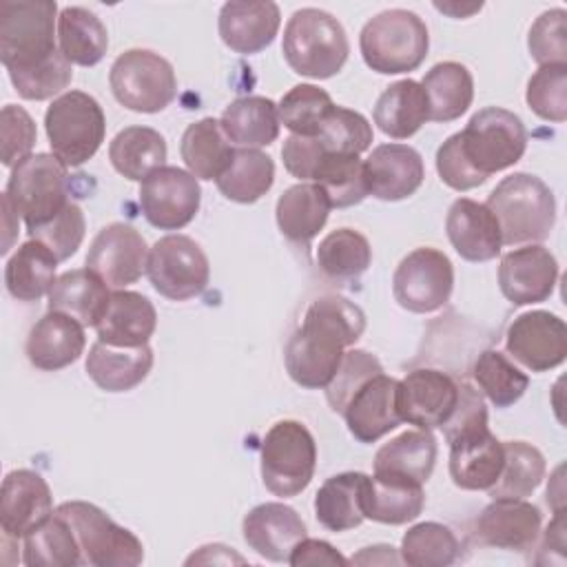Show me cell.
Returning <instances> with one entry per match:
<instances>
[{
  "instance_id": "obj_14",
  "label": "cell",
  "mask_w": 567,
  "mask_h": 567,
  "mask_svg": "<svg viewBox=\"0 0 567 567\" xmlns=\"http://www.w3.org/2000/svg\"><path fill=\"white\" fill-rule=\"evenodd\" d=\"M202 202V188L193 173L177 166L153 171L140 186V206L146 221L159 230L188 226Z\"/></svg>"
},
{
  "instance_id": "obj_49",
  "label": "cell",
  "mask_w": 567,
  "mask_h": 567,
  "mask_svg": "<svg viewBox=\"0 0 567 567\" xmlns=\"http://www.w3.org/2000/svg\"><path fill=\"white\" fill-rule=\"evenodd\" d=\"M332 106L334 102L328 95V91L315 84H297L279 100L277 111H279V122L292 135L315 137Z\"/></svg>"
},
{
  "instance_id": "obj_56",
  "label": "cell",
  "mask_w": 567,
  "mask_h": 567,
  "mask_svg": "<svg viewBox=\"0 0 567 567\" xmlns=\"http://www.w3.org/2000/svg\"><path fill=\"white\" fill-rule=\"evenodd\" d=\"M35 124L31 115L18 106L7 104L0 113V159L4 166L13 168L24 157L31 155L35 144Z\"/></svg>"
},
{
  "instance_id": "obj_17",
  "label": "cell",
  "mask_w": 567,
  "mask_h": 567,
  "mask_svg": "<svg viewBox=\"0 0 567 567\" xmlns=\"http://www.w3.org/2000/svg\"><path fill=\"white\" fill-rule=\"evenodd\" d=\"M458 399V383L432 368L408 372L396 388V408L401 421L421 430L441 427L454 412Z\"/></svg>"
},
{
  "instance_id": "obj_38",
  "label": "cell",
  "mask_w": 567,
  "mask_h": 567,
  "mask_svg": "<svg viewBox=\"0 0 567 567\" xmlns=\"http://www.w3.org/2000/svg\"><path fill=\"white\" fill-rule=\"evenodd\" d=\"M436 463V439L432 430H408L383 443L374 454V472L405 476L425 483Z\"/></svg>"
},
{
  "instance_id": "obj_2",
  "label": "cell",
  "mask_w": 567,
  "mask_h": 567,
  "mask_svg": "<svg viewBox=\"0 0 567 567\" xmlns=\"http://www.w3.org/2000/svg\"><path fill=\"white\" fill-rule=\"evenodd\" d=\"M485 206L498 221L503 246L545 241L556 224L554 193L532 173L503 177L487 195Z\"/></svg>"
},
{
  "instance_id": "obj_58",
  "label": "cell",
  "mask_w": 567,
  "mask_h": 567,
  "mask_svg": "<svg viewBox=\"0 0 567 567\" xmlns=\"http://www.w3.org/2000/svg\"><path fill=\"white\" fill-rule=\"evenodd\" d=\"M321 153H323L321 142L317 137H306V135L286 137L284 148H281L286 171L301 182L312 179V173H315V166H317Z\"/></svg>"
},
{
  "instance_id": "obj_40",
  "label": "cell",
  "mask_w": 567,
  "mask_h": 567,
  "mask_svg": "<svg viewBox=\"0 0 567 567\" xmlns=\"http://www.w3.org/2000/svg\"><path fill=\"white\" fill-rule=\"evenodd\" d=\"M166 140L151 126H128L109 144L113 168L133 182H144L166 162Z\"/></svg>"
},
{
  "instance_id": "obj_28",
  "label": "cell",
  "mask_w": 567,
  "mask_h": 567,
  "mask_svg": "<svg viewBox=\"0 0 567 567\" xmlns=\"http://www.w3.org/2000/svg\"><path fill=\"white\" fill-rule=\"evenodd\" d=\"M86 374L104 392H128L140 385L153 368V350L148 343L126 348L95 341L86 354Z\"/></svg>"
},
{
  "instance_id": "obj_60",
  "label": "cell",
  "mask_w": 567,
  "mask_h": 567,
  "mask_svg": "<svg viewBox=\"0 0 567 567\" xmlns=\"http://www.w3.org/2000/svg\"><path fill=\"white\" fill-rule=\"evenodd\" d=\"M354 565H401V554L392 545H372L363 547L357 556L350 558Z\"/></svg>"
},
{
  "instance_id": "obj_32",
  "label": "cell",
  "mask_w": 567,
  "mask_h": 567,
  "mask_svg": "<svg viewBox=\"0 0 567 567\" xmlns=\"http://www.w3.org/2000/svg\"><path fill=\"white\" fill-rule=\"evenodd\" d=\"M330 208L332 204L319 184L301 182L279 195L275 217L284 237L295 244H308L326 226Z\"/></svg>"
},
{
  "instance_id": "obj_43",
  "label": "cell",
  "mask_w": 567,
  "mask_h": 567,
  "mask_svg": "<svg viewBox=\"0 0 567 567\" xmlns=\"http://www.w3.org/2000/svg\"><path fill=\"white\" fill-rule=\"evenodd\" d=\"M275 182V162L259 148H235L230 166L215 179L219 193L237 204L261 199Z\"/></svg>"
},
{
  "instance_id": "obj_36",
  "label": "cell",
  "mask_w": 567,
  "mask_h": 567,
  "mask_svg": "<svg viewBox=\"0 0 567 567\" xmlns=\"http://www.w3.org/2000/svg\"><path fill=\"white\" fill-rule=\"evenodd\" d=\"M432 122H454L458 120L474 100V80L465 64L461 62H439L434 64L421 82Z\"/></svg>"
},
{
  "instance_id": "obj_55",
  "label": "cell",
  "mask_w": 567,
  "mask_h": 567,
  "mask_svg": "<svg viewBox=\"0 0 567 567\" xmlns=\"http://www.w3.org/2000/svg\"><path fill=\"white\" fill-rule=\"evenodd\" d=\"M527 47L532 58L545 64H567V11L549 9L529 29Z\"/></svg>"
},
{
  "instance_id": "obj_61",
  "label": "cell",
  "mask_w": 567,
  "mask_h": 567,
  "mask_svg": "<svg viewBox=\"0 0 567 567\" xmlns=\"http://www.w3.org/2000/svg\"><path fill=\"white\" fill-rule=\"evenodd\" d=\"M193 563L195 565H210V563L228 565V563H244V558L226 545H204L197 549V554L186 558V565H193Z\"/></svg>"
},
{
  "instance_id": "obj_45",
  "label": "cell",
  "mask_w": 567,
  "mask_h": 567,
  "mask_svg": "<svg viewBox=\"0 0 567 567\" xmlns=\"http://www.w3.org/2000/svg\"><path fill=\"white\" fill-rule=\"evenodd\" d=\"M310 182L323 188L332 208H350L354 204H361L368 195L363 162L359 159V155L328 153L323 148Z\"/></svg>"
},
{
  "instance_id": "obj_9",
  "label": "cell",
  "mask_w": 567,
  "mask_h": 567,
  "mask_svg": "<svg viewBox=\"0 0 567 567\" xmlns=\"http://www.w3.org/2000/svg\"><path fill=\"white\" fill-rule=\"evenodd\" d=\"M461 153L485 179L514 166L527 148V131L520 117L501 106H485L474 113L458 133Z\"/></svg>"
},
{
  "instance_id": "obj_7",
  "label": "cell",
  "mask_w": 567,
  "mask_h": 567,
  "mask_svg": "<svg viewBox=\"0 0 567 567\" xmlns=\"http://www.w3.org/2000/svg\"><path fill=\"white\" fill-rule=\"evenodd\" d=\"M4 195L11 199L27 230L60 215L69 199L66 166L53 153H31L11 168Z\"/></svg>"
},
{
  "instance_id": "obj_27",
  "label": "cell",
  "mask_w": 567,
  "mask_h": 567,
  "mask_svg": "<svg viewBox=\"0 0 567 567\" xmlns=\"http://www.w3.org/2000/svg\"><path fill=\"white\" fill-rule=\"evenodd\" d=\"M84 326L69 315L49 310L29 330L24 352L29 363L38 370L55 372L75 363L84 352Z\"/></svg>"
},
{
  "instance_id": "obj_41",
  "label": "cell",
  "mask_w": 567,
  "mask_h": 567,
  "mask_svg": "<svg viewBox=\"0 0 567 567\" xmlns=\"http://www.w3.org/2000/svg\"><path fill=\"white\" fill-rule=\"evenodd\" d=\"M58 42L71 64L95 66L109 49V33L102 20L84 7H64L58 16Z\"/></svg>"
},
{
  "instance_id": "obj_26",
  "label": "cell",
  "mask_w": 567,
  "mask_h": 567,
  "mask_svg": "<svg viewBox=\"0 0 567 567\" xmlns=\"http://www.w3.org/2000/svg\"><path fill=\"white\" fill-rule=\"evenodd\" d=\"M445 233L452 248L465 261H489L501 252V228L485 204L458 197L445 217Z\"/></svg>"
},
{
  "instance_id": "obj_35",
  "label": "cell",
  "mask_w": 567,
  "mask_h": 567,
  "mask_svg": "<svg viewBox=\"0 0 567 567\" xmlns=\"http://www.w3.org/2000/svg\"><path fill=\"white\" fill-rule=\"evenodd\" d=\"M368 474L341 472L330 476L315 494V516L330 532H348L361 525Z\"/></svg>"
},
{
  "instance_id": "obj_20",
  "label": "cell",
  "mask_w": 567,
  "mask_h": 567,
  "mask_svg": "<svg viewBox=\"0 0 567 567\" xmlns=\"http://www.w3.org/2000/svg\"><path fill=\"white\" fill-rule=\"evenodd\" d=\"M450 476L461 489H489L505 461L503 441H498L489 425H476L454 434L450 441Z\"/></svg>"
},
{
  "instance_id": "obj_48",
  "label": "cell",
  "mask_w": 567,
  "mask_h": 567,
  "mask_svg": "<svg viewBox=\"0 0 567 567\" xmlns=\"http://www.w3.org/2000/svg\"><path fill=\"white\" fill-rule=\"evenodd\" d=\"M472 377L496 408L514 405L529 385V377L498 350H483L472 365Z\"/></svg>"
},
{
  "instance_id": "obj_52",
  "label": "cell",
  "mask_w": 567,
  "mask_h": 567,
  "mask_svg": "<svg viewBox=\"0 0 567 567\" xmlns=\"http://www.w3.org/2000/svg\"><path fill=\"white\" fill-rule=\"evenodd\" d=\"M383 365L381 361L365 352V350H348L334 372V377L330 379V383L323 388L326 390V399L328 405L341 414L346 403L350 401V396L374 374H381Z\"/></svg>"
},
{
  "instance_id": "obj_10",
  "label": "cell",
  "mask_w": 567,
  "mask_h": 567,
  "mask_svg": "<svg viewBox=\"0 0 567 567\" xmlns=\"http://www.w3.org/2000/svg\"><path fill=\"white\" fill-rule=\"evenodd\" d=\"M113 97L135 113H159L177 95L173 64L155 51L128 49L115 58L109 71Z\"/></svg>"
},
{
  "instance_id": "obj_23",
  "label": "cell",
  "mask_w": 567,
  "mask_h": 567,
  "mask_svg": "<svg viewBox=\"0 0 567 567\" xmlns=\"http://www.w3.org/2000/svg\"><path fill=\"white\" fill-rule=\"evenodd\" d=\"M368 195L381 202H399L414 195L425 177L416 148L408 144H381L363 162Z\"/></svg>"
},
{
  "instance_id": "obj_42",
  "label": "cell",
  "mask_w": 567,
  "mask_h": 567,
  "mask_svg": "<svg viewBox=\"0 0 567 567\" xmlns=\"http://www.w3.org/2000/svg\"><path fill=\"white\" fill-rule=\"evenodd\" d=\"M22 563L29 567H73L84 563L80 543L64 516L53 512L24 536Z\"/></svg>"
},
{
  "instance_id": "obj_19",
  "label": "cell",
  "mask_w": 567,
  "mask_h": 567,
  "mask_svg": "<svg viewBox=\"0 0 567 567\" xmlns=\"http://www.w3.org/2000/svg\"><path fill=\"white\" fill-rule=\"evenodd\" d=\"M543 514L525 498H492L478 514L474 536L485 547L527 551L540 536Z\"/></svg>"
},
{
  "instance_id": "obj_18",
  "label": "cell",
  "mask_w": 567,
  "mask_h": 567,
  "mask_svg": "<svg viewBox=\"0 0 567 567\" xmlns=\"http://www.w3.org/2000/svg\"><path fill=\"white\" fill-rule=\"evenodd\" d=\"M558 279L554 252L540 244L514 248L503 255L498 266V286L514 306H529L549 299Z\"/></svg>"
},
{
  "instance_id": "obj_46",
  "label": "cell",
  "mask_w": 567,
  "mask_h": 567,
  "mask_svg": "<svg viewBox=\"0 0 567 567\" xmlns=\"http://www.w3.org/2000/svg\"><path fill=\"white\" fill-rule=\"evenodd\" d=\"M372 261L370 241L352 228H337L328 233L317 248V264L330 279H357Z\"/></svg>"
},
{
  "instance_id": "obj_47",
  "label": "cell",
  "mask_w": 567,
  "mask_h": 567,
  "mask_svg": "<svg viewBox=\"0 0 567 567\" xmlns=\"http://www.w3.org/2000/svg\"><path fill=\"white\" fill-rule=\"evenodd\" d=\"M401 563L412 567H447L461 556L456 534L441 523L412 525L401 540Z\"/></svg>"
},
{
  "instance_id": "obj_13",
  "label": "cell",
  "mask_w": 567,
  "mask_h": 567,
  "mask_svg": "<svg viewBox=\"0 0 567 567\" xmlns=\"http://www.w3.org/2000/svg\"><path fill=\"white\" fill-rule=\"evenodd\" d=\"M452 288L454 266L450 257L430 246L408 252L392 275V295L396 303L416 315L443 308L450 301Z\"/></svg>"
},
{
  "instance_id": "obj_34",
  "label": "cell",
  "mask_w": 567,
  "mask_h": 567,
  "mask_svg": "<svg viewBox=\"0 0 567 567\" xmlns=\"http://www.w3.org/2000/svg\"><path fill=\"white\" fill-rule=\"evenodd\" d=\"M374 124L392 140L412 137L427 120V95L416 80H399L390 84L377 100L372 111Z\"/></svg>"
},
{
  "instance_id": "obj_24",
  "label": "cell",
  "mask_w": 567,
  "mask_h": 567,
  "mask_svg": "<svg viewBox=\"0 0 567 567\" xmlns=\"http://www.w3.org/2000/svg\"><path fill=\"white\" fill-rule=\"evenodd\" d=\"M246 545L266 560L288 563L290 551L306 538V523L284 503H261L252 507L241 523Z\"/></svg>"
},
{
  "instance_id": "obj_39",
  "label": "cell",
  "mask_w": 567,
  "mask_h": 567,
  "mask_svg": "<svg viewBox=\"0 0 567 567\" xmlns=\"http://www.w3.org/2000/svg\"><path fill=\"white\" fill-rule=\"evenodd\" d=\"M179 153L188 173L197 179H217L230 166L235 148L224 135L219 120L204 117L186 126Z\"/></svg>"
},
{
  "instance_id": "obj_25",
  "label": "cell",
  "mask_w": 567,
  "mask_h": 567,
  "mask_svg": "<svg viewBox=\"0 0 567 567\" xmlns=\"http://www.w3.org/2000/svg\"><path fill=\"white\" fill-rule=\"evenodd\" d=\"M281 24L279 7L270 0H230L221 7L217 29L221 42L241 55L259 53L272 44Z\"/></svg>"
},
{
  "instance_id": "obj_50",
  "label": "cell",
  "mask_w": 567,
  "mask_h": 567,
  "mask_svg": "<svg viewBox=\"0 0 567 567\" xmlns=\"http://www.w3.org/2000/svg\"><path fill=\"white\" fill-rule=\"evenodd\" d=\"M315 137L328 153L361 155L372 144V126L359 111L334 104Z\"/></svg>"
},
{
  "instance_id": "obj_8",
  "label": "cell",
  "mask_w": 567,
  "mask_h": 567,
  "mask_svg": "<svg viewBox=\"0 0 567 567\" xmlns=\"http://www.w3.org/2000/svg\"><path fill=\"white\" fill-rule=\"evenodd\" d=\"M317 467V445L310 430L292 419L277 421L261 441V481L275 496L301 494Z\"/></svg>"
},
{
  "instance_id": "obj_21",
  "label": "cell",
  "mask_w": 567,
  "mask_h": 567,
  "mask_svg": "<svg viewBox=\"0 0 567 567\" xmlns=\"http://www.w3.org/2000/svg\"><path fill=\"white\" fill-rule=\"evenodd\" d=\"M53 514V496L42 474L13 470L0 489V527L9 538H24Z\"/></svg>"
},
{
  "instance_id": "obj_3",
  "label": "cell",
  "mask_w": 567,
  "mask_h": 567,
  "mask_svg": "<svg viewBox=\"0 0 567 567\" xmlns=\"http://www.w3.org/2000/svg\"><path fill=\"white\" fill-rule=\"evenodd\" d=\"M281 51L297 75L326 80L343 69L350 42L343 24L332 13L306 7L290 16L284 29Z\"/></svg>"
},
{
  "instance_id": "obj_12",
  "label": "cell",
  "mask_w": 567,
  "mask_h": 567,
  "mask_svg": "<svg viewBox=\"0 0 567 567\" xmlns=\"http://www.w3.org/2000/svg\"><path fill=\"white\" fill-rule=\"evenodd\" d=\"M146 275L162 297L186 301L206 290L210 281V264L195 239L186 235H166L148 250Z\"/></svg>"
},
{
  "instance_id": "obj_30",
  "label": "cell",
  "mask_w": 567,
  "mask_h": 567,
  "mask_svg": "<svg viewBox=\"0 0 567 567\" xmlns=\"http://www.w3.org/2000/svg\"><path fill=\"white\" fill-rule=\"evenodd\" d=\"M157 328V312L148 297L133 290L111 292L109 308L95 326L97 339L111 346H144Z\"/></svg>"
},
{
  "instance_id": "obj_4",
  "label": "cell",
  "mask_w": 567,
  "mask_h": 567,
  "mask_svg": "<svg viewBox=\"0 0 567 567\" xmlns=\"http://www.w3.org/2000/svg\"><path fill=\"white\" fill-rule=\"evenodd\" d=\"M53 0H2L0 2V62L9 75L31 71L51 60L55 47Z\"/></svg>"
},
{
  "instance_id": "obj_1",
  "label": "cell",
  "mask_w": 567,
  "mask_h": 567,
  "mask_svg": "<svg viewBox=\"0 0 567 567\" xmlns=\"http://www.w3.org/2000/svg\"><path fill=\"white\" fill-rule=\"evenodd\" d=\"M365 330L363 310L339 295L315 299L301 326L292 332L284 350L290 379L308 390H321L334 377L346 348L354 346Z\"/></svg>"
},
{
  "instance_id": "obj_16",
  "label": "cell",
  "mask_w": 567,
  "mask_h": 567,
  "mask_svg": "<svg viewBox=\"0 0 567 567\" xmlns=\"http://www.w3.org/2000/svg\"><path fill=\"white\" fill-rule=\"evenodd\" d=\"M146 239L133 226L122 221L104 226L93 237L86 252V268L115 290L135 284L146 272Z\"/></svg>"
},
{
  "instance_id": "obj_37",
  "label": "cell",
  "mask_w": 567,
  "mask_h": 567,
  "mask_svg": "<svg viewBox=\"0 0 567 567\" xmlns=\"http://www.w3.org/2000/svg\"><path fill=\"white\" fill-rule=\"evenodd\" d=\"M58 259L38 239L24 241L4 266V286L18 301H38L49 295L55 277Z\"/></svg>"
},
{
  "instance_id": "obj_5",
  "label": "cell",
  "mask_w": 567,
  "mask_h": 567,
  "mask_svg": "<svg viewBox=\"0 0 567 567\" xmlns=\"http://www.w3.org/2000/svg\"><path fill=\"white\" fill-rule=\"evenodd\" d=\"M359 49L363 62L381 75L410 73L427 55V27L414 11L388 9L363 24Z\"/></svg>"
},
{
  "instance_id": "obj_62",
  "label": "cell",
  "mask_w": 567,
  "mask_h": 567,
  "mask_svg": "<svg viewBox=\"0 0 567 567\" xmlns=\"http://www.w3.org/2000/svg\"><path fill=\"white\" fill-rule=\"evenodd\" d=\"M2 226H4V239H2L0 252L7 255L9 248H11V244H13V239H16L18 233H20V215H18V210L13 208L11 199H9L4 193H2Z\"/></svg>"
},
{
  "instance_id": "obj_33",
  "label": "cell",
  "mask_w": 567,
  "mask_h": 567,
  "mask_svg": "<svg viewBox=\"0 0 567 567\" xmlns=\"http://www.w3.org/2000/svg\"><path fill=\"white\" fill-rule=\"evenodd\" d=\"M221 131L239 148H261L279 137V111L270 97L246 95L233 100L221 117Z\"/></svg>"
},
{
  "instance_id": "obj_57",
  "label": "cell",
  "mask_w": 567,
  "mask_h": 567,
  "mask_svg": "<svg viewBox=\"0 0 567 567\" xmlns=\"http://www.w3.org/2000/svg\"><path fill=\"white\" fill-rule=\"evenodd\" d=\"M436 171L439 177L445 186L454 188V190H472L476 186H481L485 182L483 175H478L470 162L465 159V155L461 153V144H458V133L450 135L436 151Z\"/></svg>"
},
{
  "instance_id": "obj_6",
  "label": "cell",
  "mask_w": 567,
  "mask_h": 567,
  "mask_svg": "<svg viewBox=\"0 0 567 567\" xmlns=\"http://www.w3.org/2000/svg\"><path fill=\"white\" fill-rule=\"evenodd\" d=\"M44 128L53 155L66 168H75L89 162L102 146L106 117L93 95L84 91H66L47 109Z\"/></svg>"
},
{
  "instance_id": "obj_54",
  "label": "cell",
  "mask_w": 567,
  "mask_h": 567,
  "mask_svg": "<svg viewBox=\"0 0 567 567\" xmlns=\"http://www.w3.org/2000/svg\"><path fill=\"white\" fill-rule=\"evenodd\" d=\"M9 80L20 97L40 102L62 93L73 80V69H71V62L62 55V51H58L44 64L24 73H13L9 75Z\"/></svg>"
},
{
  "instance_id": "obj_11",
  "label": "cell",
  "mask_w": 567,
  "mask_h": 567,
  "mask_svg": "<svg viewBox=\"0 0 567 567\" xmlns=\"http://www.w3.org/2000/svg\"><path fill=\"white\" fill-rule=\"evenodd\" d=\"M71 525L82 560L95 567H137L144 560L142 540L86 501H69L55 509Z\"/></svg>"
},
{
  "instance_id": "obj_15",
  "label": "cell",
  "mask_w": 567,
  "mask_h": 567,
  "mask_svg": "<svg viewBox=\"0 0 567 567\" xmlns=\"http://www.w3.org/2000/svg\"><path fill=\"white\" fill-rule=\"evenodd\" d=\"M505 348L532 372L554 370L567 357V326L549 310L523 312L509 323Z\"/></svg>"
},
{
  "instance_id": "obj_29",
  "label": "cell",
  "mask_w": 567,
  "mask_h": 567,
  "mask_svg": "<svg viewBox=\"0 0 567 567\" xmlns=\"http://www.w3.org/2000/svg\"><path fill=\"white\" fill-rule=\"evenodd\" d=\"M425 505L423 483L374 472L368 476L363 494V516L383 525H403L414 520Z\"/></svg>"
},
{
  "instance_id": "obj_31",
  "label": "cell",
  "mask_w": 567,
  "mask_h": 567,
  "mask_svg": "<svg viewBox=\"0 0 567 567\" xmlns=\"http://www.w3.org/2000/svg\"><path fill=\"white\" fill-rule=\"evenodd\" d=\"M111 301L109 286L89 268L62 272L49 290V310L73 317L84 328H95Z\"/></svg>"
},
{
  "instance_id": "obj_22",
  "label": "cell",
  "mask_w": 567,
  "mask_h": 567,
  "mask_svg": "<svg viewBox=\"0 0 567 567\" xmlns=\"http://www.w3.org/2000/svg\"><path fill=\"white\" fill-rule=\"evenodd\" d=\"M396 388L399 381L381 372L350 396L341 416L359 443H374L403 423L396 408Z\"/></svg>"
},
{
  "instance_id": "obj_63",
  "label": "cell",
  "mask_w": 567,
  "mask_h": 567,
  "mask_svg": "<svg viewBox=\"0 0 567 567\" xmlns=\"http://www.w3.org/2000/svg\"><path fill=\"white\" fill-rule=\"evenodd\" d=\"M434 7L439 9V11H443V13H447V16H452V18H467V16H472V13H476V11H481V2L478 4H467V7H463L461 4V9H458V4L456 2H450V4H445V2H434Z\"/></svg>"
},
{
  "instance_id": "obj_59",
  "label": "cell",
  "mask_w": 567,
  "mask_h": 567,
  "mask_svg": "<svg viewBox=\"0 0 567 567\" xmlns=\"http://www.w3.org/2000/svg\"><path fill=\"white\" fill-rule=\"evenodd\" d=\"M288 563L292 567H317V565H330V567H346L350 560L341 556L330 543L319 538H303L295 545L290 551Z\"/></svg>"
},
{
  "instance_id": "obj_51",
  "label": "cell",
  "mask_w": 567,
  "mask_h": 567,
  "mask_svg": "<svg viewBox=\"0 0 567 567\" xmlns=\"http://www.w3.org/2000/svg\"><path fill=\"white\" fill-rule=\"evenodd\" d=\"M527 106L547 122L567 120V64H545L527 82Z\"/></svg>"
},
{
  "instance_id": "obj_44",
  "label": "cell",
  "mask_w": 567,
  "mask_h": 567,
  "mask_svg": "<svg viewBox=\"0 0 567 567\" xmlns=\"http://www.w3.org/2000/svg\"><path fill=\"white\" fill-rule=\"evenodd\" d=\"M505 461L496 483L487 489L492 498H525L545 478L547 465L538 447L525 441H503Z\"/></svg>"
},
{
  "instance_id": "obj_53",
  "label": "cell",
  "mask_w": 567,
  "mask_h": 567,
  "mask_svg": "<svg viewBox=\"0 0 567 567\" xmlns=\"http://www.w3.org/2000/svg\"><path fill=\"white\" fill-rule=\"evenodd\" d=\"M84 230H86V221H84L82 208L75 202H69L66 208L60 215H55L51 221L27 233L31 239L42 241L55 255L58 261H64L78 252L84 239Z\"/></svg>"
}]
</instances>
